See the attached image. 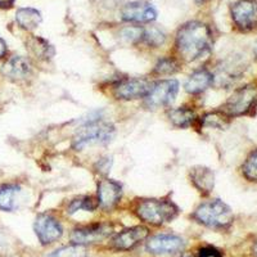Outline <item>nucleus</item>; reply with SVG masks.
<instances>
[{"label": "nucleus", "instance_id": "nucleus-1", "mask_svg": "<svg viewBox=\"0 0 257 257\" xmlns=\"http://www.w3.org/2000/svg\"><path fill=\"white\" fill-rule=\"evenodd\" d=\"M212 48L210 27L198 21L183 25L176 34V49L181 58L192 62L205 57Z\"/></svg>", "mask_w": 257, "mask_h": 257}, {"label": "nucleus", "instance_id": "nucleus-2", "mask_svg": "<svg viewBox=\"0 0 257 257\" xmlns=\"http://www.w3.org/2000/svg\"><path fill=\"white\" fill-rule=\"evenodd\" d=\"M114 127L112 123L103 120H91L85 122L73 137L72 146L76 151L95 144H107L113 139Z\"/></svg>", "mask_w": 257, "mask_h": 257}, {"label": "nucleus", "instance_id": "nucleus-3", "mask_svg": "<svg viewBox=\"0 0 257 257\" xmlns=\"http://www.w3.org/2000/svg\"><path fill=\"white\" fill-rule=\"evenodd\" d=\"M193 217L208 228L222 229L233 222V212L226 203L220 199H213L202 203Z\"/></svg>", "mask_w": 257, "mask_h": 257}, {"label": "nucleus", "instance_id": "nucleus-4", "mask_svg": "<svg viewBox=\"0 0 257 257\" xmlns=\"http://www.w3.org/2000/svg\"><path fill=\"white\" fill-rule=\"evenodd\" d=\"M179 210L171 201L166 199H144L137 207L138 216L152 225H162L174 220Z\"/></svg>", "mask_w": 257, "mask_h": 257}, {"label": "nucleus", "instance_id": "nucleus-5", "mask_svg": "<svg viewBox=\"0 0 257 257\" xmlns=\"http://www.w3.org/2000/svg\"><path fill=\"white\" fill-rule=\"evenodd\" d=\"M257 102V88L253 85H247L238 89L233 95L226 100L222 107L221 112H224L228 117H238L247 114L254 107Z\"/></svg>", "mask_w": 257, "mask_h": 257}, {"label": "nucleus", "instance_id": "nucleus-6", "mask_svg": "<svg viewBox=\"0 0 257 257\" xmlns=\"http://www.w3.org/2000/svg\"><path fill=\"white\" fill-rule=\"evenodd\" d=\"M179 90V82L176 80H164L155 84L146 95V103L149 108L166 107L175 100Z\"/></svg>", "mask_w": 257, "mask_h": 257}, {"label": "nucleus", "instance_id": "nucleus-7", "mask_svg": "<svg viewBox=\"0 0 257 257\" xmlns=\"http://www.w3.org/2000/svg\"><path fill=\"white\" fill-rule=\"evenodd\" d=\"M231 18L242 31L257 27V0H239L231 7Z\"/></svg>", "mask_w": 257, "mask_h": 257}, {"label": "nucleus", "instance_id": "nucleus-8", "mask_svg": "<svg viewBox=\"0 0 257 257\" xmlns=\"http://www.w3.org/2000/svg\"><path fill=\"white\" fill-rule=\"evenodd\" d=\"M112 231H113V226L105 222L86 225V226H80L75 229L71 234V240L73 244H91V243H98L108 238Z\"/></svg>", "mask_w": 257, "mask_h": 257}, {"label": "nucleus", "instance_id": "nucleus-9", "mask_svg": "<svg viewBox=\"0 0 257 257\" xmlns=\"http://www.w3.org/2000/svg\"><path fill=\"white\" fill-rule=\"evenodd\" d=\"M35 233L38 235L41 244H50L58 240L63 234L62 225L57 219L48 215V213H41L36 217L35 225H34Z\"/></svg>", "mask_w": 257, "mask_h": 257}, {"label": "nucleus", "instance_id": "nucleus-10", "mask_svg": "<svg viewBox=\"0 0 257 257\" xmlns=\"http://www.w3.org/2000/svg\"><path fill=\"white\" fill-rule=\"evenodd\" d=\"M184 245L185 242L181 237L173 234H158L147 242V249L156 254L176 253L184 248Z\"/></svg>", "mask_w": 257, "mask_h": 257}, {"label": "nucleus", "instance_id": "nucleus-11", "mask_svg": "<svg viewBox=\"0 0 257 257\" xmlns=\"http://www.w3.org/2000/svg\"><path fill=\"white\" fill-rule=\"evenodd\" d=\"M151 85L144 79H125L121 80L114 86L113 93L117 99L130 100L138 99L141 96H146L148 94Z\"/></svg>", "mask_w": 257, "mask_h": 257}, {"label": "nucleus", "instance_id": "nucleus-12", "mask_svg": "<svg viewBox=\"0 0 257 257\" xmlns=\"http://www.w3.org/2000/svg\"><path fill=\"white\" fill-rule=\"evenodd\" d=\"M148 228L142 226V225L125 229L112 239L111 245L117 251H128V249L134 248L138 243H141L142 240L146 239L148 237Z\"/></svg>", "mask_w": 257, "mask_h": 257}, {"label": "nucleus", "instance_id": "nucleus-13", "mask_svg": "<svg viewBox=\"0 0 257 257\" xmlns=\"http://www.w3.org/2000/svg\"><path fill=\"white\" fill-rule=\"evenodd\" d=\"M121 17L127 22H151L157 17V12L149 3L146 2H133L126 4L121 11Z\"/></svg>", "mask_w": 257, "mask_h": 257}, {"label": "nucleus", "instance_id": "nucleus-14", "mask_svg": "<svg viewBox=\"0 0 257 257\" xmlns=\"http://www.w3.org/2000/svg\"><path fill=\"white\" fill-rule=\"evenodd\" d=\"M122 189L118 183L113 180H100L98 184V202L103 210H112L120 202Z\"/></svg>", "mask_w": 257, "mask_h": 257}, {"label": "nucleus", "instance_id": "nucleus-15", "mask_svg": "<svg viewBox=\"0 0 257 257\" xmlns=\"http://www.w3.org/2000/svg\"><path fill=\"white\" fill-rule=\"evenodd\" d=\"M2 73L12 81H22L31 76L32 66L29 59L25 57L15 56L3 64Z\"/></svg>", "mask_w": 257, "mask_h": 257}, {"label": "nucleus", "instance_id": "nucleus-16", "mask_svg": "<svg viewBox=\"0 0 257 257\" xmlns=\"http://www.w3.org/2000/svg\"><path fill=\"white\" fill-rule=\"evenodd\" d=\"M193 184L203 194H208L215 185V175L210 169L203 166L193 167L190 171Z\"/></svg>", "mask_w": 257, "mask_h": 257}, {"label": "nucleus", "instance_id": "nucleus-17", "mask_svg": "<svg viewBox=\"0 0 257 257\" xmlns=\"http://www.w3.org/2000/svg\"><path fill=\"white\" fill-rule=\"evenodd\" d=\"M212 73L207 70H197L189 76L185 82V90L189 94H199L205 91L206 89L212 84Z\"/></svg>", "mask_w": 257, "mask_h": 257}, {"label": "nucleus", "instance_id": "nucleus-18", "mask_svg": "<svg viewBox=\"0 0 257 257\" xmlns=\"http://www.w3.org/2000/svg\"><path fill=\"white\" fill-rule=\"evenodd\" d=\"M16 21L20 25V27L27 30V31H31V30H35L36 27H39V25L43 21V17H41V13L38 9L20 8L16 13Z\"/></svg>", "mask_w": 257, "mask_h": 257}, {"label": "nucleus", "instance_id": "nucleus-19", "mask_svg": "<svg viewBox=\"0 0 257 257\" xmlns=\"http://www.w3.org/2000/svg\"><path fill=\"white\" fill-rule=\"evenodd\" d=\"M27 48L30 52L39 59H52L54 57V48L48 43L44 39L38 38V36H32L27 40Z\"/></svg>", "mask_w": 257, "mask_h": 257}, {"label": "nucleus", "instance_id": "nucleus-20", "mask_svg": "<svg viewBox=\"0 0 257 257\" xmlns=\"http://www.w3.org/2000/svg\"><path fill=\"white\" fill-rule=\"evenodd\" d=\"M20 187L15 184H4L0 187V210L12 211L16 207V198Z\"/></svg>", "mask_w": 257, "mask_h": 257}, {"label": "nucleus", "instance_id": "nucleus-21", "mask_svg": "<svg viewBox=\"0 0 257 257\" xmlns=\"http://www.w3.org/2000/svg\"><path fill=\"white\" fill-rule=\"evenodd\" d=\"M170 121L178 127H189L196 121V113L187 107L171 109L169 113Z\"/></svg>", "mask_w": 257, "mask_h": 257}, {"label": "nucleus", "instance_id": "nucleus-22", "mask_svg": "<svg viewBox=\"0 0 257 257\" xmlns=\"http://www.w3.org/2000/svg\"><path fill=\"white\" fill-rule=\"evenodd\" d=\"M98 206H99L98 199L93 198V197H80L71 202L68 206V213H75L79 210L94 211L98 208Z\"/></svg>", "mask_w": 257, "mask_h": 257}, {"label": "nucleus", "instance_id": "nucleus-23", "mask_svg": "<svg viewBox=\"0 0 257 257\" xmlns=\"http://www.w3.org/2000/svg\"><path fill=\"white\" fill-rule=\"evenodd\" d=\"M48 257H88V251L85 245L72 244L57 249Z\"/></svg>", "mask_w": 257, "mask_h": 257}, {"label": "nucleus", "instance_id": "nucleus-24", "mask_svg": "<svg viewBox=\"0 0 257 257\" xmlns=\"http://www.w3.org/2000/svg\"><path fill=\"white\" fill-rule=\"evenodd\" d=\"M179 71V63L174 58H162L156 64L155 73L158 76H166V75H173Z\"/></svg>", "mask_w": 257, "mask_h": 257}, {"label": "nucleus", "instance_id": "nucleus-25", "mask_svg": "<svg viewBox=\"0 0 257 257\" xmlns=\"http://www.w3.org/2000/svg\"><path fill=\"white\" fill-rule=\"evenodd\" d=\"M143 39L149 47H160L165 43V34L157 27H149L148 30H143Z\"/></svg>", "mask_w": 257, "mask_h": 257}, {"label": "nucleus", "instance_id": "nucleus-26", "mask_svg": "<svg viewBox=\"0 0 257 257\" xmlns=\"http://www.w3.org/2000/svg\"><path fill=\"white\" fill-rule=\"evenodd\" d=\"M242 170L243 175L247 180L257 181V149L247 157Z\"/></svg>", "mask_w": 257, "mask_h": 257}, {"label": "nucleus", "instance_id": "nucleus-27", "mask_svg": "<svg viewBox=\"0 0 257 257\" xmlns=\"http://www.w3.org/2000/svg\"><path fill=\"white\" fill-rule=\"evenodd\" d=\"M226 118H229L224 112H213L203 117V125L211 126V127H224Z\"/></svg>", "mask_w": 257, "mask_h": 257}, {"label": "nucleus", "instance_id": "nucleus-28", "mask_svg": "<svg viewBox=\"0 0 257 257\" xmlns=\"http://www.w3.org/2000/svg\"><path fill=\"white\" fill-rule=\"evenodd\" d=\"M197 257H222V254L215 247L207 245V247H202V248L198 249Z\"/></svg>", "mask_w": 257, "mask_h": 257}, {"label": "nucleus", "instance_id": "nucleus-29", "mask_svg": "<svg viewBox=\"0 0 257 257\" xmlns=\"http://www.w3.org/2000/svg\"><path fill=\"white\" fill-rule=\"evenodd\" d=\"M111 165H112L111 158H102V160L98 162V169H99L100 173L105 174L109 171V169H111Z\"/></svg>", "mask_w": 257, "mask_h": 257}, {"label": "nucleus", "instance_id": "nucleus-30", "mask_svg": "<svg viewBox=\"0 0 257 257\" xmlns=\"http://www.w3.org/2000/svg\"><path fill=\"white\" fill-rule=\"evenodd\" d=\"M16 0H0V9H11L15 6Z\"/></svg>", "mask_w": 257, "mask_h": 257}, {"label": "nucleus", "instance_id": "nucleus-31", "mask_svg": "<svg viewBox=\"0 0 257 257\" xmlns=\"http://www.w3.org/2000/svg\"><path fill=\"white\" fill-rule=\"evenodd\" d=\"M6 53H7L6 41H4L3 39L0 38V58H3V57L6 56Z\"/></svg>", "mask_w": 257, "mask_h": 257}, {"label": "nucleus", "instance_id": "nucleus-32", "mask_svg": "<svg viewBox=\"0 0 257 257\" xmlns=\"http://www.w3.org/2000/svg\"><path fill=\"white\" fill-rule=\"evenodd\" d=\"M205 2H206V0H196L197 4H203V3H205Z\"/></svg>", "mask_w": 257, "mask_h": 257}, {"label": "nucleus", "instance_id": "nucleus-33", "mask_svg": "<svg viewBox=\"0 0 257 257\" xmlns=\"http://www.w3.org/2000/svg\"><path fill=\"white\" fill-rule=\"evenodd\" d=\"M254 253L257 254V243H256V245H254Z\"/></svg>", "mask_w": 257, "mask_h": 257}]
</instances>
